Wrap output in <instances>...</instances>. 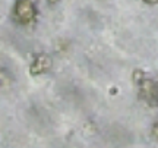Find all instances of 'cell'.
I'll list each match as a JSON object with an SVG mask.
<instances>
[{
	"label": "cell",
	"instance_id": "obj_1",
	"mask_svg": "<svg viewBox=\"0 0 158 148\" xmlns=\"http://www.w3.org/2000/svg\"><path fill=\"white\" fill-rule=\"evenodd\" d=\"M35 5L32 0H18L15 5V18L21 23H29L35 18Z\"/></svg>",
	"mask_w": 158,
	"mask_h": 148
},
{
	"label": "cell",
	"instance_id": "obj_2",
	"mask_svg": "<svg viewBox=\"0 0 158 148\" xmlns=\"http://www.w3.org/2000/svg\"><path fill=\"white\" fill-rule=\"evenodd\" d=\"M141 95L149 106L158 104V82L145 79L141 82Z\"/></svg>",
	"mask_w": 158,
	"mask_h": 148
},
{
	"label": "cell",
	"instance_id": "obj_5",
	"mask_svg": "<svg viewBox=\"0 0 158 148\" xmlns=\"http://www.w3.org/2000/svg\"><path fill=\"white\" fill-rule=\"evenodd\" d=\"M147 5H157L158 3V0H143Z\"/></svg>",
	"mask_w": 158,
	"mask_h": 148
},
{
	"label": "cell",
	"instance_id": "obj_6",
	"mask_svg": "<svg viewBox=\"0 0 158 148\" xmlns=\"http://www.w3.org/2000/svg\"><path fill=\"white\" fill-rule=\"evenodd\" d=\"M50 2H53V3H56V2H57V0H50Z\"/></svg>",
	"mask_w": 158,
	"mask_h": 148
},
{
	"label": "cell",
	"instance_id": "obj_4",
	"mask_svg": "<svg viewBox=\"0 0 158 148\" xmlns=\"http://www.w3.org/2000/svg\"><path fill=\"white\" fill-rule=\"evenodd\" d=\"M152 135H154V138H157V139H158V123H157V125H155V126H154Z\"/></svg>",
	"mask_w": 158,
	"mask_h": 148
},
{
	"label": "cell",
	"instance_id": "obj_3",
	"mask_svg": "<svg viewBox=\"0 0 158 148\" xmlns=\"http://www.w3.org/2000/svg\"><path fill=\"white\" fill-rule=\"evenodd\" d=\"M51 68V60L48 56H40L37 57V60H35L34 63H32V66H31V72L34 75L37 74H43V72H45V70H48V69Z\"/></svg>",
	"mask_w": 158,
	"mask_h": 148
}]
</instances>
